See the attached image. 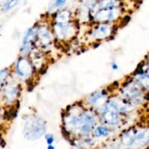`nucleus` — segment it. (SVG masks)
Instances as JSON below:
<instances>
[{
  "instance_id": "1",
  "label": "nucleus",
  "mask_w": 149,
  "mask_h": 149,
  "mask_svg": "<svg viewBox=\"0 0 149 149\" xmlns=\"http://www.w3.org/2000/svg\"><path fill=\"white\" fill-rule=\"evenodd\" d=\"M17 1H18V0H10V1L7 3V9H10L13 7H14V6L17 4Z\"/></svg>"
},
{
  "instance_id": "2",
  "label": "nucleus",
  "mask_w": 149,
  "mask_h": 149,
  "mask_svg": "<svg viewBox=\"0 0 149 149\" xmlns=\"http://www.w3.org/2000/svg\"><path fill=\"white\" fill-rule=\"evenodd\" d=\"M130 20V17L129 15L125 16V17L123 18V20H122V22H123V23H124L123 26H122V27H124L125 26H126V25L127 24L128 22H129Z\"/></svg>"
},
{
  "instance_id": "3",
  "label": "nucleus",
  "mask_w": 149,
  "mask_h": 149,
  "mask_svg": "<svg viewBox=\"0 0 149 149\" xmlns=\"http://www.w3.org/2000/svg\"><path fill=\"white\" fill-rule=\"evenodd\" d=\"M65 1H66V0H56V1H55V6L60 7V6L62 5L63 4H64Z\"/></svg>"
},
{
  "instance_id": "4",
  "label": "nucleus",
  "mask_w": 149,
  "mask_h": 149,
  "mask_svg": "<svg viewBox=\"0 0 149 149\" xmlns=\"http://www.w3.org/2000/svg\"><path fill=\"white\" fill-rule=\"evenodd\" d=\"M11 115H10V112L9 111H5L4 112V118L6 119V120H10V118H11Z\"/></svg>"
},
{
  "instance_id": "5",
  "label": "nucleus",
  "mask_w": 149,
  "mask_h": 149,
  "mask_svg": "<svg viewBox=\"0 0 149 149\" xmlns=\"http://www.w3.org/2000/svg\"><path fill=\"white\" fill-rule=\"evenodd\" d=\"M47 66H46V65H43V66L41 68L39 72H40L41 74H44L47 71Z\"/></svg>"
},
{
  "instance_id": "6",
  "label": "nucleus",
  "mask_w": 149,
  "mask_h": 149,
  "mask_svg": "<svg viewBox=\"0 0 149 149\" xmlns=\"http://www.w3.org/2000/svg\"><path fill=\"white\" fill-rule=\"evenodd\" d=\"M28 86H29V91H32V90H33V83H32V81H30L29 82V81H28Z\"/></svg>"
},
{
  "instance_id": "7",
  "label": "nucleus",
  "mask_w": 149,
  "mask_h": 149,
  "mask_svg": "<svg viewBox=\"0 0 149 149\" xmlns=\"http://www.w3.org/2000/svg\"><path fill=\"white\" fill-rule=\"evenodd\" d=\"M117 29H118L117 26H113V29H112V34L115 35V33H116V31H117Z\"/></svg>"
},
{
  "instance_id": "8",
  "label": "nucleus",
  "mask_w": 149,
  "mask_h": 149,
  "mask_svg": "<svg viewBox=\"0 0 149 149\" xmlns=\"http://www.w3.org/2000/svg\"><path fill=\"white\" fill-rule=\"evenodd\" d=\"M62 130H63V135H65V136H68V135H69V134L68 133V132H66V131H65V130L64 129L63 127L62 128Z\"/></svg>"
},
{
  "instance_id": "9",
  "label": "nucleus",
  "mask_w": 149,
  "mask_h": 149,
  "mask_svg": "<svg viewBox=\"0 0 149 149\" xmlns=\"http://www.w3.org/2000/svg\"><path fill=\"white\" fill-rule=\"evenodd\" d=\"M48 149H55V148H54L52 146H49V148H48Z\"/></svg>"
},
{
  "instance_id": "10",
  "label": "nucleus",
  "mask_w": 149,
  "mask_h": 149,
  "mask_svg": "<svg viewBox=\"0 0 149 149\" xmlns=\"http://www.w3.org/2000/svg\"><path fill=\"white\" fill-rule=\"evenodd\" d=\"M99 45V44H97V45H95V46H94V47H97V46H98Z\"/></svg>"
}]
</instances>
